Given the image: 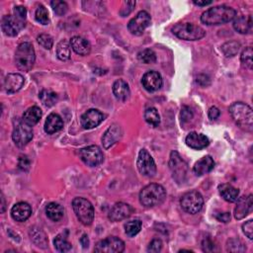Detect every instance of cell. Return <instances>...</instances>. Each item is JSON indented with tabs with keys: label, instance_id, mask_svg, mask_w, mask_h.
Listing matches in <instances>:
<instances>
[{
	"label": "cell",
	"instance_id": "obj_2",
	"mask_svg": "<svg viewBox=\"0 0 253 253\" xmlns=\"http://www.w3.org/2000/svg\"><path fill=\"white\" fill-rule=\"evenodd\" d=\"M230 113L235 124L246 132L253 130V113L251 107L243 102H235L230 107Z\"/></svg>",
	"mask_w": 253,
	"mask_h": 253
},
{
	"label": "cell",
	"instance_id": "obj_44",
	"mask_svg": "<svg viewBox=\"0 0 253 253\" xmlns=\"http://www.w3.org/2000/svg\"><path fill=\"white\" fill-rule=\"evenodd\" d=\"M135 6H136V1H125L122 4L121 10H120V15L123 17H126L134 10Z\"/></svg>",
	"mask_w": 253,
	"mask_h": 253
},
{
	"label": "cell",
	"instance_id": "obj_41",
	"mask_svg": "<svg viewBox=\"0 0 253 253\" xmlns=\"http://www.w3.org/2000/svg\"><path fill=\"white\" fill-rule=\"evenodd\" d=\"M51 5H52L55 13L58 16H63L68 10L67 3L64 1H59V0H55V1H52Z\"/></svg>",
	"mask_w": 253,
	"mask_h": 253
},
{
	"label": "cell",
	"instance_id": "obj_29",
	"mask_svg": "<svg viewBox=\"0 0 253 253\" xmlns=\"http://www.w3.org/2000/svg\"><path fill=\"white\" fill-rule=\"evenodd\" d=\"M219 192L220 195L223 197V199L227 202L234 203L236 202L239 196V190L235 187H234L231 184H222L219 186Z\"/></svg>",
	"mask_w": 253,
	"mask_h": 253
},
{
	"label": "cell",
	"instance_id": "obj_3",
	"mask_svg": "<svg viewBox=\"0 0 253 253\" xmlns=\"http://www.w3.org/2000/svg\"><path fill=\"white\" fill-rule=\"evenodd\" d=\"M166 198V191L159 184H149L139 193V202L146 208H153L161 205Z\"/></svg>",
	"mask_w": 253,
	"mask_h": 253
},
{
	"label": "cell",
	"instance_id": "obj_42",
	"mask_svg": "<svg viewBox=\"0 0 253 253\" xmlns=\"http://www.w3.org/2000/svg\"><path fill=\"white\" fill-rule=\"evenodd\" d=\"M252 55L253 52L251 47H247L241 54V58H240L241 62L248 69L252 68Z\"/></svg>",
	"mask_w": 253,
	"mask_h": 253
},
{
	"label": "cell",
	"instance_id": "obj_53",
	"mask_svg": "<svg viewBox=\"0 0 253 253\" xmlns=\"http://www.w3.org/2000/svg\"><path fill=\"white\" fill-rule=\"evenodd\" d=\"M80 243L83 248H88L89 247V238L87 234H83L82 237L80 238Z\"/></svg>",
	"mask_w": 253,
	"mask_h": 253
},
{
	"label": "cell",
	"instance_id": "obj_28",
	"mask_svg": "<svg viewBox=\"0 0 253 253\" xmlns=\"http://www.w3.org/2000/svg\"><path fill=\"white\" fill-rule=\"evenodd\" d=\"M113 93L117 100L126 101L131 95L129 84L123 79H118L113 84Z\"/></svg>",
	"mask_w": 253,
	"mask_h": 253
},
{
	"label": "cell",
	"instance_id": "obj_15",
	"mask_svg": "<svg viewBox=\"0 0 253 253\" xmlns=\"http://www.w3.org/2000/svg\"><path fill=\"white\" fill-rule=\"evenodd\" d=\"M133 213L134 209L129 204L119 202L112 207V209L109 212V214H108V218L112 222H120L129 218Z\"/></svg>",
	"mask_w": 253,
	"mask_h": 253
},
{
	"label": "cell",
	"instance_id": "obj_55",
	"mask_svg": "<svg viewBox=\"0 0 253 253\" xmlns=\"http://www.w3.org/2000/svg\"><path fill=\"white\" fill-rule=\"evenodd\" d=\"M1 201H2V209H1V213H4V211H5V199H4V196H3V194L1 195Z\"/></svg>",
	"mask_w": 253,
	"mask_h": 253
},
{
	"label": "cell",
	"instance_id": "obj_5",
	"mask_svg": "<svg viewBox=\"0 0 253 253\" xmlns=\"http://www.w3.org/2000/svg\"><path fill=\"white\" fill-rule=\"evenodd\" d=\"M172 33L185 41L201 40L206 36V31L200 26L191 23H178L172 28Z\"/></svg>",
	"mask_w": 253,
	"mask_h": 253
},
{
	"label": "cell",
	"instance_id": "obj_30",
	"mask_svg": "<svg viewBox=\"0 0 253 253\" xmlns=\"http://www.w3.org/2000/svg\"><path fill=\"white\" fill-rule=\"evenodd\" d=\"M46 214L50 220L54 222H58L59 220L62 219L64 210L58 203H50L46 208Z\"/></svg>",
	"mask_w": 253,
	"mask_h": 253
},
{
	"label": "cell",
	"instance_id": "obj_33",
	"mask_svg": "<svg viewBox=\"0 0 253 253\" xmlns=\"http://www.w3.org/2000/svg\"><path fill=\"white\" fill-rule=\"evenodd\" d=\"M39 97L42 103L46 107H52L58 102V94L53 92L52 90H48V89L42 90L39 94Z\"/></svg>",
	"mask_w": 253,
	"mask_h": 253
},
{
	"label": "cell",
	"instance_id": "obj_48",
	"mask_svg": "<svg viewBox=\"0 0 253 253\" xmlns=\"http://www.w3.org/2000/svg\"><path fill=\"white\" fill-rule=\"evenodd\" d=\"M202 248L205 252H212L215 250V245L210 237H207L202 242Z\"/></svg>",
	"mask_w": 253,
	"mask_h": 253
},
{
	"label": "cell",
	"instance_id": "obj_34",
	"mask_svg": "<svg viewBox=\"0 0 253 253\" xmlns=\"http://www.w3.org/2000/svg\"><path fill=\"white\" fill-rule=\"evenodd\" d=\"M31 234V238L33 239V241L35 242V244H37V246L42 247V248H46L47 247V243H48V239L46 237V234L39 229L35 230V229H31L30 232Z\"/></svg>",
	"mask_w": 253,
	"mask_h": 253
},
{
	"label": "cell",
	"instance_id": "obj_36",
	"mask_svg": "<svg viewBox=\"0 0 253 253\" xmlns=\"http://www.w3.org/2000/svg\"><path fill=\"white\" fill-rule=\"evenodd\" d=\"M55 247L59 252H67L71 249V243L67 240L64 234H58L54 240Z\"/></svg>",
	"mask_w": 253,
	"mask_h": 253
},
{
	"label": "cell",
	"instance_id": "obj_40",
	"mask_svg": "<svg viewBox=\"0 0 253 253\" xmlns=\"http://www.w3.org/2000/svg\"><path fill=\"white\" fill-rule=\"evenodd\" d=\"M227 250L229 252H243L246 250V247L239 239L233 238L228 241Z\"/></svg>",
	"mask_w": 253,
	"mask_h": 253
},
{
	"label": "cell",
	"instance_id": "obj_51",
	"mask_svg": "<svg viewBox=\"0 0 253 253\" xmlns=\"http://www.w3.org/2000/svg\"><path fill=\"white\" fill-rule=\"evenodd\" d=\"M19 168L24 170V171H27L29 168H30V160L29 158L26 156H21L20 158H19Z\"/></svg>",
	"mask_w": 253,
	"mask_h": 253
},
{
	"label": "cell",
	"instance_id": "obj_31",
	"mask_svg": "<svg viewBox=\"0 0 253 253\" xmlns=\"http://www.w3.org/2000/svg\"><path fill=\"white\" fill-rule=\"evenodd\" d=\"M144 120L146 122L153 126L154 128H156L160 124V116L158 114V111L156 109L155 107H150L144 112Z\"/></svg>",
	"mask_w": 253,
	"mask_h": 253
},
{
	"label": "cell",
	"instance_id": "obj_50",
	"mask_svg": "<svg viewBox=\"0 0 253 253\" xmlns=\"http://www.w3.org/2000/svg\"><path fill=\"white\" fill-rule=\"evenodd\" d=\"M214 216H215V219L221 223H229L231 221V214L228 212L216 213L214 214Z\"/></svg>",
	"mask_w": 253,
	"mask_h": 253
},
{
	"label": "cell",
	"instance_id": "obj_26",
	"mask_svg": "<svg viewBox=\"0 0 253 253\" xmlns=\"http://www.w3.org/2000/svg\"><path fill=\"white\" fill-rule=\"evenodd\" d=\"M63 127V121L58 114L52 113L48 116L45 123V132L49 135H53L60 131Z\"/></svg>",
	"mask_w": 253,
	"mask_h": 253
},
{
	"label": "cell",
	"instance_id": "obj_38",
	"mask_svg": "<svg viewBox=\"0 0 253 253\" xmlns=\"http://www.w3.org/2000/svg\"><path fill=\"white\" fill-rule=\"evenodd\" d=\"M137 58H138V59H139L141 62L146 63V64L155 63V62L156 61V53H155L153 50H151V49H146V50L141 51L140 53H138Z\"/></svg>",
	"mask_w": 253,
	"mask_h": 253
},
{
	"label": "cell",
	"instance_id": "obj_35",
	"mask_svg": "<svg viewBox=\"0 0 253 253\" xmlns=\"http://www.w3.org/2000/svg\"><path fill=\"white\" fill-rule=\"evenodd\" d=\"M125 233L128 236L133 237L136 235L141 230V222L139 220H132L125 224Z\"/></svg>",
	"mask_w": 253,
	"mask_h": 253
},
{
	"label": "cell",
	"instance_id": "obj_8",
	"mask_svg": "<svg viewBox=\"0 0 253 253\" xmlns=\"http://www.w3.org/2000/svg\"><path fill=\"white\" fill-rule=\"evenodd\" d=\"M182 209L191 214H198L204 205V199L198 191H189L185 193L180 200Z\"/></svg>",
	"mask_w": 253,
	"mask_h": 253
},
{
	"label": "cell",
	"instance_id": "obj_23",
	"mask_svg": "<svg viewBox=\"0 0 253 253\" xmlns=\"http://www.w3.org/2000/svg\"><path fill=\"white\" fill-rule=\"evenodd\" d=\"M70 47L79 56H87L91 52L90 43L86 39L79 37V36H75V37L71 38Z\"/></svg>",
	"mask_w": 253,
	"mask_h": 253
},
{
	"label": "cell",
	"instance_id": "obj_27",
	"mask_svg": "<svg viewBox=\"0 0 253 253\" xmlns=\"http://www.w3.org/2000/svg\"><path fill=\"white\" fill-rule=\"evenodd\" d=\"M41 118H42V110L37 106H33L29 108L27 111H25L22 117V122L33 127L39 123Z\"/></svg>",
	"mask_w": 253,
	"mask_h": 253
},
{
	"label": "cell",
	"instance_id": "obj_18",
	"mask_svg": "<svg viewBox=\"0 0 253 253\" xmlns=\"http://www.w3.org/2000/svg\"><path fill=\"white\" fill-rule=\"evenodd\" d=\"M253 209V198L252 195L243 196L237 199V203L234 209V218L236 220H242L248 215Z\"/></svg>",
	"mask_w": 253,
	"mask_h": 253
},
{
	"label": "cell",
	"instance_id": "obj_43",
	"mask_svg": "<svg viewBox=\"0 0 253 253\" xmlns=\"http://www.w3.org/2000/svg\"><path fill=\"white\" fill-rule=\"evenodd\" d=\"M37 41L39 43L40 46H42L44 49L46 50H51L53 48L54 45V41L53 38L51 37L50 35L47 34H41L40 36H38Z\"/></svg>",
	"mask_w": 253,
	"mask_h": 253
},
{
	"label": "cell",
	"instance_id": "obj_20",
	"mask_svg": "<svg viewBox=\"0 0 253 253\" xmlns=\"http://www.w3.org/2000/svg\"><path fill=\"white\" fill-rule=\"evenodd\" d=\"M32 214V208L28 203L19 202L15 204L11 209V216L16 222H25Z\"/></svg>",
	"mask_w": 253,
	"mask_h": 253
},
{
	"label": "cell",
	"instance_id": "obj_19",
	"mask_svg": "<svg viewBox=\"0 0 253 253\" xmlns=\"http://www.w3.org/2000/svg\"><path fill=\"white\" fill-rule=\"evenodd\" d=\"M122 136L121 127L117 124L112 125L108 129L102 136V143L105 150L110 149Z\"/></svg>",
	"mask_w": 253,
	"mask_h": 253
},
{
	"label": "cell",
	"instance_id": "obj_39",
	"mask_svg": "<svg viewBox=\"0 0 253 253\" xmlns=\"http://www.w3.org/2000/svg\"><path fill=\"white\" fill-rule=\"evenodd\" d=\"M35 17H36V20H37L42 25H48L50 23L49 12H48L47 8L42 4H40L38 6L37 10H36Z\"/></svg>",
	"mask_w": 253,
	"mask_h": 253
},
{
	"label": "cell",
	"instance_id": "obj_46",
	"mask_svg": "<svg viewBox=\"0 0 253 253\" xmlns=\"http://www.w3.org/2000/svg\"><path fill=\"white\" fill-rule=\"evenodd\" d=\"M242 231L243 234L249 238L252 239L253 238V221L249 220L248 222H246L245 224H243L242 226Z\"/></svg>",
	"mask_w": 253,
	"mask_h": 253
},
{
	"label": "cell",
	"instance_id": "obj_13",
	"mask_svg": "<svg viewBox=\"0 0 253 253\" xmlns=\"http://www.w3.org/2000/svg\"><path fill=\"white\" fill-rule=\"evenodd\" d=\"M33 134L34 133L31 126L25 124L24 122H21L14 128L12 138L17 147L23 148L32 140Z\"/></svg>",
	"mask_w": 253,
	"mask_h": 253
},
{
	"label": "cell",
	"instance_id": "obj_16",
	"mask_svg": "<svg viewBox=\"0 0 253 253\" xmlns=\"http://www.w3.org/2000/svg\"><path fill=\"white\" fill-rule=\"evenodd\" d=\"M141 83H142V86L144 87V89H146L147 91L155 92V91L159 90L162 87L163 80H162L160 74H158L157 71L151 70V71H148L147 74L143 75Z\"/></svg>",
	"mask_w": 253,
	"mask_h": 253
},
{
	"label": "cell",
	"instance_id": "obj_49",
	"mask_svg": "<svg viewBox=\"0 0 253 253\" xmlns=\"http://www.w3.org/2000/svg\"><path fill=\"white\" fill-rule=\"evenodd\" d=\"M14 16H16L18 19L26 21L27 16V10L24 6H16L14 8Z\"/></svg>",
	"mask_w": 253,
	"mask_h": 253
},
{
	"label": "cell",
	"instance_id": "obj_17",
	"mask_svg": "<svg viewBox=\"0 0 253 253\" xmlns=\"http://www.w3.org/2000/svg\"><path fill=\"white\" fill-rule=\"evenodd\" d=\"M104 115L97 109L86 111L80 118V123L83 129L91 130L98 127L104 120Z\"/></svg>",
	"mask_w": 253,
	"mask_h": 253
},
{
	"label": "cell",
	"instance_id": "obj_37",
	"mask_svg": "<svg viewBox=\"0 0 253 253\" xmlns=\"http://www.w3.org/2000/svg\"><path fill=\"white\" fill-rule=\"evenodd\" d=\"M239 49H240V44L235 41L228 42L225 45H223V47H222V51L227 58L234 57L238 53Z\"/></svg>",
	"mask_w": 253,
	"mask_h": 253
},
{
	"label": "cell",
	"instance_id": "obj_45",
	"mask_svg": "<svg viewBox=\"0 0 253 253\" xmlns=\"http://www.w3.org/2000/svg\"><path fill=\"white\" fill-rule=\"evenodd\" d=\"M162 249V241L160 239H154L152 240V242L150 243L149 247H148V252H153V253H157L160 252Z\"/></svg>",
	"mask_w": 253,
	"mask_h": 253
},
{
	"label": "cell",
	"instance_id": "obj_6",
	"mask_svg": "<svg viewBox=\"0 0 253 253\" xmlns=\"http://www.w3.org/2000/svg\"><path fill=\"white\" fill-rule=\"evenodd\" d=\"M72 208L82 225L90 226L93 223L94 208L88 200L81 197L75 198L72 201Z\"/></svg>",
	"mask_w": 253,
	"mask_h": 253
},
{
	"label": "cell",
	"instance_id": "obj_14",
	"mask_svg": "<svg viewBox=\"0 0 253 253\" xmlns=\"http://www.w3.org/2000/svg\"><path fill=\"white\" fill-rule=\"evenodd\" d=\"M26 25V21L18 19L14 15H5L1 20V29L9 37H15Z\"/></svg>",
	"mask_w": 253,
	"mask_h": 253
},
{
	"label": "cell",
	"instance_id": "obj_7",
	"mask_svg": "<svg viewBox=\"0 0 253 253\" xmlns=\"http://www.w3.org/2000/svg\"><path fill=\"white\" fill-rule=\"evenodd\" d=\"M169 168L172 172V177L177 183L181 184L185 181L188 172V164L175 151H173L170 155Z\"/></svg>",
	"mask_w": 253,
	"mask_h": 253
},
{
	"label": "cell",
	"instance_id": "obj_54",
	"mask_svg": "<svg viewBox=\"0 0 253 253\" xmlns=\"http://www.w3.org/2000/svg\"><path fill=\"white\" fill-rule=\"evenodd\" d=\"M193 3H194L195 5H198V6L203 7V6H207V5L212 4L213 1H211V0H209V1H206V0H204V1H201V0H194Z\"/></svg>",
	"mask_w": 253,
	"mask_h": 253
},
{
	"label": "cell",
	"instance_id": "obj_52",
	"mask_svg": "<svg viewBox=\"0 0 253 253\" xmlns=\"http://www.w3.org/2000/svg\"><path fill=\"white\" fill-rule=\"evenodd\" d=\"M221 115L220 110L216 107H211L209 110V118L211 120H216Z\"/></svg>",
	"mask_w": 253,
	"mask_h": 253
},
{
	"label": "cell",
	"instance_id": "obj_47",
	"mask_svg": "<svg viewBox=\"0 0 253 253\" xmlns=\"http://www.w3.org/2000/svg\"><path fill=\"white\" fill-rule=\"evenodd\" d=\"M193 118V112L189 107L184 106L181 110V121L182 123L189 122Z\"/></svg>",
	"mask_w": 253,
	"mask_h": 253
},
{
	"label": "cell",
	"instance_id": "obj_12",
	"mask_svg": "<svg viewBox=\"0 0 253 253\" xmlns=\"http://www.w3.org/2000/svg\"><path fill=\"white\" fill-rule=\"evenodd\" d=\"M152 17L147 11H140L134 17L128 24V29L131 34L135 36H140L143 34L146 30L151 25Z\"/></svg>",
	"mask_w": 253,
	"mask_h": 253
},
{
	"label": "cell",
	"instance_id": "obj_1",
	"mask_svg": "<svg viewBox=\"0 0 253 253\" xmlns=\"http://www.w3.org/2000/svg\"><path fill=\"white\" fill-rule=\"evenodd\" d=\"M236 16V11L228 5L214 6L205 11L201 16L202 23L212 25H222L233 21Z\"/></svg>",
	"mask_w": 253,
	"mask_h": 253
},
{
	"label": "cell",
	"instance_id": "obj_9",
	"mask_svg": "<svg viewBox=\"0 0 253 253\" xmlns=\"http://www.w3.org/2000/svg\"><path fill=\"white\" fill-rule=\"evenodd\" d=\"M125 250V242L117 236H108L100 240L94 251L98 253H121Z\"/></svg>",
	"mask_w": 253,
	"mask_h": 253
},
{
	"label": "cell",
	"instance_id": "obj_25",
	"mask_svg": "<svg viewBox=\"0 0 253 253\" xmlns=\"http://www.w3.org/2000/svg\"><path fill=\"white\" fill-rule=\"evenodd\" d=\"M234 28L240 34H251L253 30V21L250 15H241L234 22Z\"/></svg>",
	"mask_w": 253,
	"mask_h": 253
},
{
	"label": "cell",
	"instance_id": "obj_21",
	"mask_svg": "<svg viewBox=\"0 0 253 253\" xmlns=\"http://www.w3.org/2000/svg\"><path fill=\"white\" fill-rule=\"evenodd\" d=\"M25 79L19 74H9L4 80V89L7 93L13 94L21 90L24 86Z\"/></svg>",
	"mask_w": 253,
	"mask_h": 253
},
{
	"label": "cell",
	"instance_id": "obj_32",
	"mask_svg": "<svg viewBox=\"0 0 253 253\" xmlns=\"http://www.w3.org/2000/svg\"><path fill=\"white\" fill-rule=\"evenodd\" d=\"M69 44L70 43H68L66 40H61L57 46V56L62 61L68 60L71 57V51H70Z\"/></svg>",
	"mask_w": 253,
	"mask_h": 253
},
{
	"label": "cell",
	"instance_id": "obj_4",
	"mask_svg": "<svg viewBox=\"0 0 253 253\" xmlns=\"http://www.w3.org/2000/svg\"><path fill=\"white\" fill-rule=\"evenodd\" d=\"M35 60L36 55L33 45L28 42L20 44L15 53V62L18 69L29 71L34 66Z\"/></svg>",
	"mask_w": 253,
	"mask_h": 253
},
{
	"label": "cell",
	"instance_id": "obj_11",
	"mask_svg": "<svg viewBox=\"0 0 253 253\" xmlns=\"http://www.w3.org/2000/svg\"><path fill=\"white\" fill-rule=\"evenodd\" d=\"M79 156L81 160L90 167H96L104 160V155L97 146H89L80 150Z\"/></svg>",
	"mask_w": 253,
	"mask_h": 253
},
{
	"label": "cell",
	"instance_id": "obj_10",
	"mask_svg": "<svg viewBox=\"0 0 253 253\" xmlns=\"http://www.w3.org/2000/svg\"><path fill=\"white\" fill-rule=\"evenodd\" d=\"M136 166L140 174L147 177H154L156 174V164L147 150H141L138 154Z\"/></svg>",
	"mask_w": 253,
	"mask_h": 253
},
{
	"label": "cell",
	"instance_id": "obj_24",
	"mask_svg": "<svg viewBox=\"0 0 253 253\" xmlns=\"http://www.w3.org/2000/svg\"><path fill=\"white\" fill-rule=\"evenodd\" d=\"M214 159L212 158V156H206L195 163L193 167V171L197 176H202L204 174L211 172L214 169Z\"/></svg>",
	"mask_w": 253,
	"mask_h": 253
},
{
	"label": "cell",
	"instance_id": "obj_22",
	"mask_svg": "<svg viewBox=\"0 0 253 253\" xmlns=\"http://www.w3.org/2000/svg\"><path fill=\"white\" fill-rule=\"evenodd\" d=\"M186 144L191 149L199 151L207 148L210 144V140L205 135L192 132L186 136Z\"/></svg>",
	"mask_w": 253,
	"mask_h": 253
}]
</instances>
